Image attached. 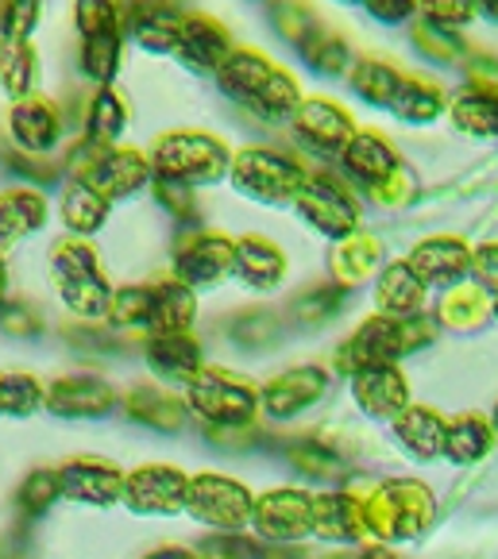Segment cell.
Returning a JSON list of instances; mask_svg holds the SVG:
<instances>
[{"instance_id":"f1b7e54d","label":"cell","mask_w":498,"mask_h":559,"mask_svg":"<svg viewBox=\"0 0 498 559\" xmlns=\"http://www.w3.org/2000/svg\"><path fill=\"white\" fill-rule=\"evenodd\" d=\"M43 198L35 193H9V198H0V247L16 243L20 236H27L32 228L43 224Z\"/></svg>"},{"instance_id":"8992f818","label":"cell","mask_w":498,"mask_h":559,"mask_svg":"<svg viewBox=\"0 0 498 559\" xmlns=\"http://www.w3.org/2000/svg\"><path fill=\"white\" fill-rule=\"evenodd\" d=\"M190 405L213 425H248L259 405V394L236 382L225 370H201L190 379Z\"/></svg>"},{"instance_id":"cb8c5ba5","label":"cell","mask_w":498,"mask_h":559,"mask_svg":"<svg viewBox=\"0 0 498 559\" xmlns=\"http://www.w3.org/2000/svg\"><path fill=\"white\" fill-rule=\"evenodd\" d=\"M147 362L151 370H158L163 379H193L198 374L201 352L190 336L182 332H170V336H155L147 347Z\"/></svg>"},{"instance_id":"e0dca14e","label":"cell","mask_w":498,"mask_h":559,"mask_svg":"<svg viewBox=\"0 0 498 559\" xmlns=\"http://www.w3.org/2000/svg\"><path fill=\"white\" fill-rule=\"evenodd\" d=\"M236 263V243L221 236H201L198 243H190L178 255V278L182 286H209L225 271H233Z\"/></svg>"},{"instance_id":"484cf974","label":"cell","mask_w":498,"mask_h":559,"mask_svg":"<svg viewBox=\"0 0 498 559\" xmlns=\"http://www.w3.org/2000/svg\"><path fill=\"white\" fill-rule=\"evenodd\" d=\"M422 301H425V286H422V278L410 271V263H394V266H387V271H382V278H379V305L387 309V313L417 317Z\"/></svg>"},{"instance_id":"52a82bcc","label":"cell","mask_w":498,"mask_h":559,"mask_svg":"<svg viewBox=\"0 0 498 559\" xmlns=\"http://www.w3.org/2000/svg\"><path fill=\"white\" fill-rule=\"evenodd\" d=\"M233 178L244 193H251L259 201H271V205L298 198L301 186H306V174L294 163H286V158L271 155V151H248V155H240Z\"/></svg>"},{"instance_id":"f907efd6","label":"cell","mask_w":498,"mask_h":559,"mask_svg":"<svg viewBox=\"0 0 498 559\" xmlns=\"http://www.w3.org/2000/svg\"><path fill=\"white\" fill-rule=\"evenodd\" d=\"M0 413H4V394H0Z\"/></svg>"},{"instance_id":"6da1fadb","label":"cell","mask_w":498,"mask_h":559,"mask_svg":"<svg viewBox=\"0 0 498 559\" xmlns=\"http://www.w3.org/2000/svg\"><path fill=\"white\" fill-rule=\"evenodd\" d=\"M221 85L233 93L236 100L251 105L259 116H290L301 108L298 85L274 70L263 55H251V50H236L221 67Z\"/></svg>"},{"instance_id":"8d00e7d4","label":"cell","mask_w":498,"mask_h":559,"mask_svg":"<svg viewBox=\"0 0 498 559\" xmlns=\"http://www.w3.org/2000/svg\"><path fill=\"white\" fill-rule=\"evenodd\" d=\"M0 394H4V413H16V417L35 413L43 402L39 382L27 379V374H0Z\"/></svg>"},{"instance_id":"5b68a950","label":"cell","mask_w":498,"mask_h":559,"mask_svg":"<svg viewBox=\"0 0 498 559\" xmlns=\"http://www.w3.org/2000/svg\"><path fill=\"white\" fill-rule=\"evenodd\" d=\"M186 510L198 521L213 525L216 533H236L251 521V493L240 483L221 475H198L190 478V490H186Z\"/></svg>"},{"instance_id":"e575fe53","label":"cell","mask_w":498,"mask_h":559,"mask_svg":"<svg viewBox=\"0 0 498 559\" xmlns=\"http://www.w3.org/2000/svg\"><path fill=\"white\" fill-rule=\"evenodd\" d=\"M105 213H108V201L100 198L97 190H90L85 181H78L74 190L62 198V216H67L70 228H78V231H93L105 221Z\"/></svg>"},{"instance_id":"f35d334b","label":"cell","mask_w":498,"mask_h":559,"mask_svg":"<svg viewBox=\"0 0 498 559\" xmlns=\"http://www.w3.org/2000/svg\"><path fill=\"white\" fill-rule=\"evenodd\" d=\"M117 58H120V35H97V39H85L82 62L97 82H108L117 74Z\"/></svg>"},{"instance_id":"836d02e7","label":"cell","mask_w":498,"mask_h":559,"mask_svg":"<svg viewBox=\"0 0 498 559\" xmlns=\"http://www.w3.org/2000/svg\"><path fill=\"white\" fill-rule=\"evenodd\" d=\"M452 116H456V123L464 128V132H475V135H495L498 132V97H490V93H464V97L456 100V108H452Z\"/></svg>"},{"instance_id":"74e56055","label":"cell","mask_w":498,"mask_h":559,"mask_svg":"<svg viewBox=\"0 0 498 559\" xmlns=\"http://www.w3.org/2000/svg\"><path fill=\"white\" fill-rule=\"evenodd\" d=\"M128 409H132V417L147 420V425H158V428H178V420H182V409H178L170 397L151 394V390H140V394H132Z\"/></svg>"},{"instance_id":"9c48e42d","label":"cell","mask_w":498,"mask_h":559,"mask_svg":"<svg viewBox=\"0 0 498 559\" xmlns=\"http://www.w3.org/2000/svg\"><path fill=\"white\" fill-rule=\"evenodd\" d=\"M251 521L266 540H298V536L313 533V498L301 490L263 493L251 510Z\"/></svg>"},{"instance_id":"f546056e","label":"cell","mask_w":498,"mask_h":559,"mask_svg":"<svg viewBox=\"0 0 498 559\" xmlns=\"http://www.w3.org/2000/svg\"><path fill=\"white\" fill-rule=\"evenodd\" d=\"M490 448V428L479 417H460L456 425H449V440H444V455L460 467L483 460Z\"/></svg>"},{"instance_id":"d590c367","label":"cell","mask_w":498,"mask_h":559,"mask_svg":"<svg viewBox=\"0 0 498 559\" xmlns=\"http://www.w3.org/2000/svg\"><path fill=\"white\" fill-rule=\"evenodd\" d=\"M124 100L117 97L112 90H100L97 100H93V112H90V135L100 143L117 140L120 128H124Z\"/></svg>"},{"instance_id":"f6af8a7d","label":"cell","mask_w":498,"mask_h":559,"mask_svg":"<svg viewBox=\"0 0 498 559\" xmlns=\"http://www.w3.org/2000/svg\"><path fill=\"white\" fill-rule=\"evenodd\" d=\"M472 271H475V278H479L483 286L498 289V247L495 243H487V247H479V251H475Z\"/></svg>"},{"instance_id":"4fadbf2b","label":"cell","mask_w":498,"mask_h":559,"mask_svg":"<svg viewBox=\"0 0 498 559\" xmlns=\"http://www.w3.org/2000/svg\"><path fill=\"white\" fill-rule=\"evenodd\" d=\"M298 135L306 147H313L317 155H344V147L352 143V128H348V116L341 112L336 105L329 100H306L298 108Z\"/></svg>"},{"instance_id":"1f68e13d","label":"cell","mask_w":498,"mask_h":559,"mask_svg":"<svg viewBox=\"0 0 498 559\" xmlns=\"http://www.w3.org/2000/svg\"><path fill=\"white\" fill-rule=\"evenodd\" d=\"M399 85H402V74H394V70L382 67V62H359V67L352 70V90L364 100H371V105H391V100L399 97Z\"/></svg>"},{"instance_id":"d6986e66","label":"cell","mask_w":498,"mask_h":559,"mask_svg":"<svg viewBox=\"0 0 498 559\" xmlns=\"http://www.w3.org/2000/svg\"><path fill=\"white\" fill-rule=\"evenodd\" d=\"M367 528L364 506L348 493H324L313 498V533L324 540H356Z\"/></svg>"},{"instance_id":"bcb514c9","label":"cell","mask_w":498,"mask_h":559,"mask_svg":"<svg viewBox=\"0 0 498 559\" xmlns=\"http://www.w3.org/2000/svg\"><path fill=\"white\" fill-rule=\"evenodd\" d=\"M371 12L379 20H406L410 4H402V0H379V4H371Z\"/></svg>"},{"instance_id":"d6a6232c","label":"cell","mask_w":498,"mask_h":559,"mask_svg":"<svg viewBox=\"0 0 498 559\" xmlns=\"http://www.w3.org/2000/svg\"><path fill=\"white\" fill-rule=\"evenodd\" d=\"M35 78V55L27 43H0V85L12 93V97H24L27 85Z\"/></svg>"},{"instance_id":"603a6c76","label":"cell","mask_w":498,"mask_h":559,"mask_svg":"<svg viewBox=\"0 0 498 559\" xmlns=\"http://www.w3.org/2000/svg\"><path fill=\"white\" fill-rule=\"evenodd\" d=\"M344 166H348L359 181L379 186V181H387L399 170V158H394V151L387 147L379 135L364 132V135H352V143L344 147Z\"/></svg>"},{"instance_id":"d4e9b609","label":"cell","mask_w":498,"mask_h":559,"mask_svg":"<svg viewBox=\"0 0 498 559\" xmlns=\"http://www.w3.org/2000/svg\"><path fill=\"white\" fill-rule=\"evenodd\" d=\"M178 50H182V58L190 62V67L209 70V67H216V62L225 58L228 35H225V27H216L213 20L193 16V20H186V24H182V39H178Z\"/></svg>"},{"instance_id":"ffe728a7","label":"cell","mask_w":498,"mask_h":559,"mask_svg":"<svg viewBox=\"0 0 498 559\" xmlns=\"http://www.w3.org/2000/svg\"><path fill=\"white\" fill-rule=\"evenodd\" d=\"M193 321V294L182 282H158L151 286V317L147 324L158 336H170V332H186Z\"/></svg>"},{"instance_id":"2e32d148","label":"cell","mask_w":498,"mask_h":559,"mask_svg":"<svg viewBox=\"0 0 498 559\" xmlns=\"http://www.w3.org/2000/svg\"><path fill=\"white\" fill-rule=\"evenodd\" d=\"M352 394H356V402L364 405L371 417H399V413H406L410 390H406V379H402L394 367H371L356 374Z\"/></svg>"},{"instance_id":"30bf717a","label":"cell","mask_w":498,"mask_h":559,"mask_svg":"<svg viewBox=\"0 0 498 559\" xmlns=\"http://www.w3.org/2000/svg\"><path fill=\"white\" fill-rule=\"evenodd\" d=\"M190 478L170 467H143L124 478V502L135 513H175L186 506Z\"/></svg>"},{"instance_id":"7a4b0ae2","label":"cell","mask_w":498,"mask_h":559,"mask_svg":"<svg viewBox=\"0 0 498 559\" xmlns=\"http://www.w3.org/2000/svg\"><path fill=\"white\" fill-rule=\"evenodd\" d=\"M364 518L382 540H414L432 518V493L422 483H387L371 493Z\"/></svg>"},{"instance_id":"7c38bea8","label":"cell","mask_w":498,"mask_h":559,"mask_svg":"<svg viewBox=\"0 0 498 559\" xmlns=\"http://www.w3.org/2000/svg\"><path fill=\"white\" fill-rule=\"evenodd\" d=\"M59 490L74 502L108 506L112 498H124V475L105 460H74L59 471Z\"/></svg>"},{"instance_id":"4dcf8cb0","label":"cell","mask_w":498,"mask_h":559,"mask_svg":"<svg viewBox=\"0 0 498 559\" xmlns=\"http://www.w3.org/2000/svg\"><path fill=\"white\" fill-rule=\"evenodd\" d=\"M391 108L402 116V120L425 123V120H432L440 108H444V100H440V90H432V85L417 82V78H402L399 97L391 100Z\"/></svg>"},{"instance_id":"8fae6325","label":"cell","mask_w":498,"mask_h":559,"mask_svg":"<svg viewBox=\"0 0 498 559\" xmlns=\"http://www.w3.org/2000/svg\"><path fill=\"white\" fill-rule=\"evenodd\" d=\"M298 209L309 224L324 231V236H348L356 228V205H352L348 193L329 178H317V181H306L301 186L298 198Z\"/></svg>"},{"instance_id":"44dd1931","label":"cell","mask_w":498,"mask_h":559,"mask_svg":"<svg viewBox=\"0 0 498 559\" xmlns=\"http://www.w3.org/2000/svg\"><path fill=\"white\" fill-rule=\"evenodd\" d=\"M394 437H399L402 448H410L417 460H432V455L444 452L449 425H444V420H440L432 409H406V413H399Z\"/></svg>"},{"instance_id":"ee69618b","label":"cell","mask_w":498,"mask_h":559,"mask_svg":"<svg viewBox=\"0 0 498 559\" xmlns=\"http://www.w3.org/2000/svg\"><path fill=\"white\" fill-rule=\"evenodd\" d=\"M35 20H39V9H35V4H12V9H4V20H0L4 39L24 43V35L35 27Z\"/></svg>"},{"instance_id":"7402d4cb","label":"cell","mask_w":498,"mask_h":559,"mask_svg":"<svg viewBox=\"0 0 498 559\" xmlns=\"http://www.w3.org/2000/svg\"><path fill=\"white\" fill-rule=\"evenodd\" d=\"M112 405V390L97 379H67L50 390V409L62 417H100Z\"/></svg>"},{"instance_id":"816d5d0a","label":"cell","mask_w":498,"mask_h":559,"mask_svg":"<svg viewBox=\"0 0 498 559\" xmlns=\"http://www.w3.org/2000/svg\"><path fill=\"white\" fill-rule=\"evenodd\" d=\"M495 428H498V405H495Z\"/></svg>"},{"instance_id":"83f0119b","label":"cell","mask_w":498,"mask_h":559,"mask_svg":"<svg viewBox=\"0 0 498 559\" xmlns=\"http://www.w3.org/2000/svg\"><path fill=\"white\" fill-rule=\"evenodd\" d=\"M233 271L240 274L251 286H274V278L283 274V255L278 247L266 243V239H240L236 243V263Z\"/></svg>"},{"instance_id":"c3c4849f","label":"cell","mask_w":498,"mask_h":559,"mask_svg":"<svg viewBox=\"0 0 498 559\" xmlns=\"http://www.w3.org/2000/svg\"><path fill=\"white\" fill-rule=\"evenodd\" d=\"M4 289H9V266H4V259H0V297H4Z\"/></svg>"},{"instance_id":"277c9868","label":"cell","mask_w":498,"mask_h":559,"mask_svg":"<svg viewBox=\"0 0 498 559\" xmlns=\"http://www.w3.org/2000/svg\"><path fill=\"white\" fill-rule=\"evenodd\" d=\"M55 274L67 305L82 317H100L112 305V289L97 271V259L85 243H55Z\"/></svg>"},{"instance_id":"7dc6e473","label":"cell","mask_w":498,"mask_h":559,"mask_svg":"<svg viewBox=\"0 0 498 559\" xmlns=\"http://www.w3.org/2000/svg\"><path fill=\"white\" fill-rule=\"evenodd\" d=\"M147 559H198V556L186 551V548H158V551H151Z\"/></svg>"},{"instance_id":"681fc988","label":"cell","mask_w":498,"mask_h":559,"mask_svg":"<svg viewBox=\"0 0 498 559\" xmlns=\"http://www.w3.org/2000/svg\"><path fill=\"white\" fill-rule=\"evenodd\" d=\"M364 559H391V556H387V551H379V548H375V551H367Z\"/></svg>"},{"instance_id":"b9f144b4","label":"cell","mask_w":498,"mask_h":559,"mask_svg":"<svg viewBox=\"0 0 498 559\" xmlns=\"http://www.w3.org/2000/svg\"><path fill=\"white\" fill-rule=\"evenodd\" d=\"M440 313H444V321H452V324H475V321H479V313H487L483 289H475V286H456L449 297H444V305H440Z\"/></svg>"},{"instance_id":"5bb4252c","label":"cell","mask_w":498,"mask_h":559,"mask_svg":"<svg viewBox=\"0 0 498 559\" xmlns=\"http://www.w3.org/2000/svg\"><path fill=\"white\" fill-rule=\"evenodd\" d=\"M85 186L97 190L105 201L112 198H124V193L140 190L143 181H147V163H143L135 151H108V155H97L90 166L82 170Z\"/></svg>"},{"instance_id":"60d3db41","label":"cell","mask_w":498,"mask_h":559,"mask_svg":"<svg viewBox=\"0 0 498 559\" xmlns=\"http://www.w3.org/2000/svg\"><path fill=\"white\" fill-rule=\"evenodd\" d=\"M379 263V243L375 239H352L348 247H341V259H336V271L344 282H359L371 266Z\"/></svg>"},{"instance_id":"7bdbcfd3","label":"cell","mask_w":498,"mask_h":559,"mask_svg":"<svg viewBox=\"0 0 498 559\" xmlns=\"http://www.w3.org/2000/svg\"><path fill=\"white\" fill-rule=\"evenodd\" d=\"M78 27L85 39L117 35V9L112 4H78Z\"/></svg>"},{"instance_id":"f5cc1de1","label":"cell","mask_w":498,"mask_h":559,"mask_svg":"<svg viewBox=\"0 0 498 559\" xmlns=\"http://www.w3.org/2000/svg\"><path fill=\"white\" fill-rule=\"evenodd\" d=\"M495 313H498V301H495Z\"/></svg>"},{"instance_id":"ac0fdd59","label":"cell","mask_w":498,"mask_h":559,"mask_svg":"<svg viewBox=\"0 0 498 559\" xmlns=\"http://www.w3.org/2000/svg\"><path fill=\"white\" fill-rule=\"evenodd\" d=\"M321 394H324V370L301 367V370L283 374V379H274L271 386L263 390V405L274 417H294V413H301L306 405H313Z\"/></svg>"},{"instance_id":"9a60e30c","label":"cell","mask_w":498,"mask_h":559,"mask_svg":"<svg viewBox=\"0 0 498 559\" xmlns=\"http://www.w3.org/2000/svg\"><path fill=\"white\" fill-rule=\"evenodd\" d=\"M467 266H472V255H467V247L452 236L429 239V243L417 247L414 259H410V271L422 278V286H456Z\"/></svg>"},{"instance_id":"ba28073f","label":"cell","mask_w":498,"mask_h":559,"mask_svg":"<svg viewBox=\"0 0 498 559\" xmlns=\"http://www.w3.org/2000/svg\"><path fill=\"white\" fill-rule=\"evenodd\" d=\"M402 352H406L402 321H394V317H371V321H364L352 332V340L341 347L336 362L348 374H359V370H371V367H391Z\"/></svg>"},{"instance_id":"4316f807","label":"cell","mask_w":498,"mask_h":559,"mask_svg":"<svg viewBox=\"0 0 498 559\" xmlns=\"http://www.w3.org/2000/svg\"><path fill=\"white\" fill-rule=\"evenodd\" d=\"M12 135L27 151H47L50 143L59 140V120L43 100H20L16 112H12Z\"/></svg>"},{"instance_id":"3957f363","label":"cell","mask_w":498,"mask_h":559,"mask_svg":"<svg viewBox=\"0 0 498 559\" xmlns=\"http://www.w3.org/2000/svg\"><path fill=\"white\" fill-rule=\"evenodd\" d=\"M158 178L178 186H205L228 170V151L209 135H166L155 147Z\"/></svg>"},{"instance_id":"ab89813d","label":"cell","mask_w":498,"mask_h":559,"mask_svg":"<svg viewBox=\"0 0 498 559\" xmlns=\"http://www.w3.org/2000/svg\"><path fill=\"white\" fill-rule=\"evenodd\" d=\"M108 313L117 324H147L151 317V286H128L120 294H112Z\"/></svg>"}]
</instances>
